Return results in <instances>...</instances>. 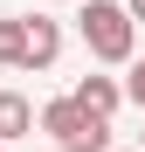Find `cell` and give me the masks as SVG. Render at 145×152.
Returning <instances> with one entry per match:
<instances>
[{"mask_svg": "<svg viewBox=\"0 0 145 152\" xmlns=\"http://www.w3.org/2000/svg\"><path fill=\"white\" fill-rule=\"evenodd\" d=\"M76 28H83V48L97 62H131V48H138V28H131L125 0H83Z\"/></svg>", "mask_w": 145, "mask_h": 152, "instance_id": "obj_1", "label": "cell"}, {"mask_svg": "<svg viewBox=\"0 0 145 152\" xmlns=\"http://www.w3.org/2000/svg\"><path fill=\"white\" fill-rule=\"evenodd\" d=\"M42 132L55 138L62 152H111V118L76 111V97H55V104H42Z\"/></svg>", "mask_w": 145, "mask_h": 152, "instance_id": "obj_2", "label": "cell"}, {"mask_svg": "<svg viewBox=\"0 0 145 152\" xmlns=\"http://www.w3.org/2000/svg\"><path fill=\"white\" fill-rule=\"evenodd\" d=\"M28 21V56H21V69H55V56H62V28L48 14H21Z\"/></svg>", "mask_w": 145, "mask_h": 152, "instance_id": "obj_3", "label": "cell"}, {"mask_svg": "<svg viewBox=\"0 0 145 152\" xmlns=\"http://www.w3.org/2000/svg\"><path fill=\"white\" fill-rule=\"evenodd\" d=\"M69 97H76V111H90V118H111L117 104H125V90H117V76H83V83L69 90Z\"/></svg>", "mask_w": 145, "mask_h": 152, "instance_id": "obj_4", "label": "cell"}, {"mask_svg": "<svg viewBox=\"0 0 145 152\" xmlns=\"http://www.w3.org/2000/svg\"><path fill=\"white\" fill-rule=\"evenodd\" d=\"M35 132V104L21 90H0V145H14V138H28Z\"/></svg>", "mask_w": 145, "mask_h": 152, "instance_id": "obj_5", "label": "cell"}, {"mask_svg": "<svg viewBox=\"0 0 145 152\" xmlns=\"http://www.w3.org/2000/svg\"><path fill=\"white\" fill-rule=\"evenodd\" d=\"M21 56H28V21H0V62L21 69Z\"/></svg>", "mask_w": 145, "mask_h": 152, "instance_id": "obj_6", "label": "cell"}, {"mask_svg": "<svg viewBox=\"0 0 145 152\" xmlns=\"http://www.w3.org/2000/svg\"><path fill=\"white\" fill-rule=\"evenodd\" d=\"M117 90H125V97H131V104L145 111V62H138V56H131V76H125V83H117Z\"/></svg>", "mask_w": 145, "mask_h": 152, "instance_id": "obj_7", "label": "cell"}, {"mask_svg": "<svg viewBox=\"0 0 145 152\" xmlns=\"http://www.w3.org/2000/svg\"><path fill=\"white\" fill-rule=\"evenodd\" d=\"M125 14H131V28H138V21H145V0H125Z\"/></svg>", "mask_w": 145, "mask_h": 152, "instance_id": "obj_8", "label": "cell"}, {"mask_svg": "<svg viewBox=\"0 0 145 152\" xmlns=\"http://www.w3.org/2000/svg\"><path fill=\"white\" fill-rule=\"evenodd\" d=\"M111 152H138V145H111Z\"/></svg>", "mask_w": 145, "mask_h": 152, "instance_id": "obj_9", "label": "cell"}, {"mask_svg": "<svg viewBox=\"0 0 145 152\" xmlns=\"http://www.w3.org/2000/svg\"><path fill=\"white\" fill-rule=\"evenodd\" d=\"M138 152H145V138H138Z\"/></svg>", "mask_w": 145, "mask_h": 152, "instance_id": "obj_10", "label": "cell"}, {"mask_svg": "<svg viewBox=\"0 0 145 152\" xmlns=\"http://www.w3.org/2000/svg\"><path fill=\"white\" fill-rule=\"evenodd\" d=\"M0 152H7V145H0Z\"/></svg>", "mask_w": 145, "mask_h": 152, "instance_id": "obj_11", "label": "cell"}]
</instances>
